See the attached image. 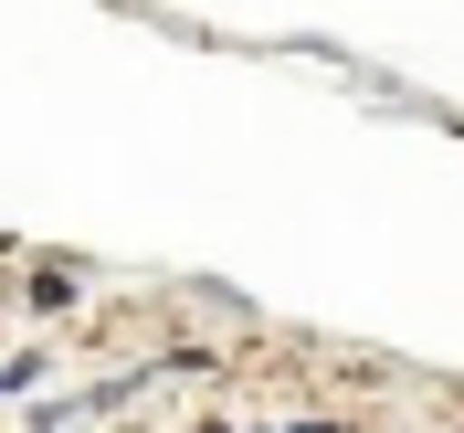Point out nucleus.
I'll list each match as a JSON object with an SVG mask.
<instances>
[{"instance_id": "nucleus-1", "label": "nucleus", "mask_w": 464, "mask_h": 433, "mask_svg": "<svg viewBox=\"0 0 464 433\" xmlns=\"http://www.w3.org/2000/svg\"><path fill=\"white\" fill-rule=\"evenodd\" d=\"M285 433H295V423H285ZM306 433H338V423H306Z\"/></svg>"}]
</instances>
